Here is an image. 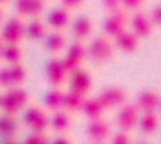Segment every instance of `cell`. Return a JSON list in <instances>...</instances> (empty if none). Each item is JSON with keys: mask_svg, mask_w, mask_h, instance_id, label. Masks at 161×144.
<instances>
[{"mask_svg": "<svg viewBox=\"0 0 161 144\" xmlns=\"http://www.w3.org/2000/svg\"><path fill=\"white\" fill-rule=\"evenodd\" d=\"M113 45L106 37H95L89 45L86 47V57L92 59V61L97 62V64H105L109 62L113 58Z\"/></svg>", "mask_w": 161, "mask_h": 144, "instance_id": "cell-1", "label": "cell"}, {"mask_svg": "<svg viewBox=\"0 0 161 144\" xmlns=\"http://www.w3.org/2000/svg\"><path fill=\"white\" fill-rule=\"evenodd\" d=\"M25 37L24 23L20 17H11L4 23L0 33V38L4 44H20Z\"/></svg>", "mask_w": 161, "mask_h": 144, "instance_id": "cell-2", "label": "cell"}, {"mask_svg": "<svg viewBox=\"0 0 161 144\" xmlns=\"http://www.w3.org/2000/svg\"><path fill=\"white\" fill-rule=\"evenodd\" d=\"M129 23V19L126 16L125 10L119 8V10H114L112 13H109V16L103 20V33L108 37H116L120 31H123L126 28Z\"/></svg>", "mask_w": 161, "mask_h": 144, "instance_id": "cell-3", "label": "cell"}, {"mask_svg": "<svg viewBox=\"0 0 161 144\" xmlns=\"http://www.w3.org/2000/svg\"><path fill=\"white\" fill-rule=\"evenodd\" d=\"M139 116H140V112H139V109L136 108V105L125 102L119 109L116 123H117V126H119L120 130L130 131L137 126Z\"/></svg>", "mask_w": 161, "mask_h": 144, "instance_id": "cell-4", "label": "cell"}, {"mask_svg": "<svg viewBox=\"0 0 161 144\" xmlns=\"http://www.w3.org/2000/svg\"><path fill=\"white\" fill-rule=\"evenodd\" d=\"M96 97L102 103L105 110L113 108H120L126 102V91L123 88H120V86H109V88L103 89Z\"/></svg>", "mask_w": 161, "mask_h": 144, "instance_id": "cell-5", "label": "cell"}, {"mask_svg": "<svg viewBox=\"0 0 161 144\" xmlns=\"http://www.w3.org/2000/svg\"><path fill=\"white\" fill-rule=\"evenodd\" d=\"M86 136L92 143H105L110 136L109 123L102 117L89 120V125L86 127Z\"/></svg>", "mask_w": 161, "mask_h": 144, "instance_id": "cell-6", "label": "cell"}, {"mask_svg": "<svg viewBox=\"0 0 161 144\" xmlns=\"http://www.w3.org/2000/svg\"><path fill=\"white\" fill-rule=\"evenodd\" d=\"M45 76L53 88H59L65 82L68 74L62 67V62L59 58H53L45 65Z\"/></svg>", "mask_w": 161, "mask_h": 144, "instance_id": "cell-7", "label": "cell"}, {"mask_svg": "<svg viewBox=\"0 0 161 144\" xmlns=\"http://www.w3.org/2000/svg\"><path fill=\"white\" fill-rule=\"evenodd\" d=\"M92 88V78L85 69L78 68L69 74V91L85 96Z\"/></svg>", "mask_w": 161, "mask_h": 144, "instance_id": "cell-8", "label": "cell"}, {"mask_svg": "<svg viewBox=\"0 0 161 144\" xmlns=\"http://www.w3.org/2000/svg\"><path fill=\"white\" fill-rule=\"evenodd\" d=\"M14 7L19 17H38L45 8V0H16Z\"/></svg>", "mask_w": 161, "mask_h": 144, "instance_id": "cell-9", "label": "cell"}, {"mask_svg": "<svg viewBox=\"0 0 161 144\" xmlns=\"http://www.w3.org/2000/svg\"><path fill=\"white\" fill-rule=\"evenodd\" d=\"M114 38V44L116 47L122 51L123 54H133L139 50V44H140V38L133 33V31L129 30H123L117 34Z\"/></svg>", "mask_w": 161, "mask_h": 144, "instance_id": "cell-10", "label": "cell"}, {"mask_svg": "<svg viewBox=\"0 0 161 144\" xmlns=\"http://www.w3.org/2000/svg\"><path fill=\"white\" fill-rule=\"evenodd\" d=\"M131 31L136 34L139 38H148L153 33V25H151L148 16L143 11H136L133 17L130 19Z\"/></svg>", "mask_w": 161, "mask_h": 144, "instance_id": "cell-11", "label": "cell"}, {"mask_svg": "<svg viewBox=\"0 0 161 144\" xmlns=\"http://www.w3.org/2000/svg\"><path fill=\"white\" fill-rule=\"evenodd\" d=\"M69 13H71V10H68V8L64 7V6L53 8L47 16V24L55 31L64 30L71 21Z\"/></svg>", "mask_w": 161, "mask_h": 144, "instance_id": "cell-12", "label": "cell"}, {"mask_svg": "<svg viewBox=\"0 0 161 144\" xmlns=\"http://www.w3.org/2000/svg\"><path fill=\"white\" fill-rule=\"evenodd\" d=\"M136 108L139 112H157L160 108V96L156 91H143L139 93L136 99Z\"/></svg>", "mask_w": 161, "mask_h": 144, "instance_id": "cell-13", "label": "cell"}, {"mask_svg": "<svg viewBox=\"0 0 161 144\" xmlns=\"http://www.w3.org/2000/svg\"><path fill=\"white\" fill-rule=\"evenodd\" d=\"M79 110L82 112L89 120L99 119V117H102L103 113H105V108L102 106V103L99 102V99H97L96 96L95 97H85Z\"/></svg>", "mask_w": 161, "mask_h": 144, "instance_id": "cell-14", "label": "cell"}, {"mask_svg": "<svg viewBox=\"0 0 161 144\" xmlns=\"http://www.w3.org/2000/svg\"><path fill=\"white\" fill-rule=\"evenodd\" d=\"M42 41H44V48L51 54L61 53L65 48V45H67V40H65L64 34L55 30L50 34H45Z\"/></svg>", "mask_w": 161, "mask_h": 144, "instance_id": "cell-15", "label": "cell"}, {"mask_svg": "<svg viewBox=\"0 0 161 144\" xmlns=\"http://www.w3.org/2000/svg\"><path fill=\"white\" fill-rule=\"evenodd\" d=\"M137 125H139L140 130H142L146 136L154 134L157 130H158V125H160L157 112H146V113H142L139 116Z\"/></svg>", "mask_w": 161, "mask_h": 144, "instance_id": "cell-16", "label": "cell"}, {"mask_svg": "<svg viewBox=\"0 0 161 144\" xmlns=\"http://www.w3.org/2000/svg\"><path fill=\"white\" fill-rule=\"evenodd\" d=\"M92 33V20L88 16H79L72 23V34L75 40H85Z\"/></svg>", "mask_w": 161, "mask_h": 144, "instance_id": "cell-17", "label": "cell"}, {"mask_svg": "<svg viewBox=\"0 0 161 144\" xmlns=\"http://www.w3.org/2000/svg\"><path fill=\"white\" fill-rule=\"evenodd\" d=\"M0 109L3 110L4 114H11L16 116L20 110L23 109V106L19 103V100L16 99V96L13 95L11 89L8 88V91L4 95H2V100H0Z\"/></svg>", "mask_w": 161, "mask_h": 144, "instance_id": "cell-18", "label": "cell"}, {"mask_svg": "<svg viewBox=\"0 0 161 144\" xmlns=\"http://www.w3.org/2000/svg\"><path fill=\"white\" fill-rule=\"evenodd\" d=\"M44 105H45V108L51 112L61 110L62 105H64V92L59 88H53L50 92L45 93Z\"/></svg>", "mask_w": 161, "mask_h": 144, "instance_id": "cell-19", "label": "cell"}, {"mask_svg": "<svg viewBox=\"0 0 161 144\" xmlns=\"http://www.w3.org/2000/svg\"><path fill=\"white\" fill-rule=\"evenodd\" d=\"M24 33L31 41H40L45 36V24L38 17H33V20L24 25Z\"/></svg>", "mask_w": 161, "mask_h": 144, "instance_id": "cell-20", "label": "cell"}, {"mask_svg": "<svg viewBox=\"0 0 161 144\" xmlns=\"http://www.w3.org/2000/svg\"><path fill=\"white\" fill-rule=\"evenodd\" d=\"M50 126L57 133H64V131H67L71 126V119H69V116H68V112L67 110L64 112L62 109L54 112L53 117L50 119Z\"/></svg>", "mask_w": 161, "mask_h": 144, "instance_id": "cell-21", "label": "cell"}, {"mask_svg": "<svg viewBox=\"0 0 161 144\" xmlns=\"http://www.w3.org/2000/svg\"><path fill=\"white\" fill-rule=\"evenodd\" d=\"M17 131V123L16 117L11 114H4L0 116V136L3 139H13Z\"/></svg>", "mask_w": 161, "mask_h": 144, "instance_id": "cell-22", "label": "cell"}, {"mask_svg": "<svg viewBox=\"0 0 161 144\" xmlns=\"http://www.w3.org/2000/svg\"><path fill=\"white\" fill-rule=\"evenodd\" d=\"M23 53L21 48L19 47V44H4L2 51V61H4L6 64H17L21 62Z\"/></svg>", "mask_w": 161, "mask_h": 144, "instance_id": "cell-23", "label": "cell"}, {"mask_svg": "<svg viewBox=\"0 0 161 144\" xmlns=\"http://www.w3.org/2000/svg\"><path fill=\"white\" fill-rule=\"evenodd\" d=\"M85 99L83 95H79L74 91H68L67 93H64V105L62 109H65L67 112H78L82 106V102Z\"/></svg>", "mask_w": 161, "mask_h": 144, "instance_id": "cell-24", "label": "cell"}, {"mask_svg": "<svg viewBox=\"0 0 161 144\" xmlns=\"http://www.w3.org/2000/svg\"><path fill=\"white\" fill-rule=\"evenodd\" d=\"M8 72H10V78H11L13 86L23 85L25 78H27V71H25V68L21 65V62L8 65Z\"/></svg>", "mask_w": 161, "mask_h": 144, "instance_id": "cell-25", "label": "cell"}, {"mask_svg": "<svg viewBox=\"0 0 161 144\" xmlns=\"http://www.w3.org/2000/svg\"><path fill=\"white\" fill-rule=\"evenodd\" d=\"M67 55L71 57V58H74V59H76V61H79L80 64H82L86 58V47L82 44V41L76 40V41H74L72 44L68 47Z\"/></svg>", "mask_w": 161, "mask_h": 144, "instance_id": "cell-26", "label": "cell"}, {"mask_svg": "<svg viewBox=\"0 0 161 144\" xmlns=\"http://www.w3.org/2000/svg\"><path fill=\"white\" fill-rule=\"evenodd\" d=\"M48 126H50V119H48V116L45 114V112H42L28 129H31V131H40V133H41V131L47 130Z\"/></svg>", "mask_w": 161, "mask_h": 144, "instance_id": "cell-27", "label": "cell"}, {"mask_svg": "<svg viewBox=\"0 0 161 144\" xmlns=\"http://www.w3.org/2000/svg\"><path fill=\"white\" fill-rule=\"evenodd\" d=\"M41 113H42V110L40 108H37V106H31V108H28L27 110L24 112V116H23V123H24L27 127H30V126L34 123V120H36Z\"/></svg>", "mask_w": 161, "mask_h": 144, "instance_id": "cell-28", "label": "cell"}, {"mask_svg": "<svg viewBox=\"0 0 161 144\" xmlns=\"http://www.w3.org/2000/svg\"><path fill=\"white\" fill-rule=\"evenodd\" d=\"M25 144H45L48 143V136L45 134V131H33L27 139L24 140Z\"/></svg>", "mask_w": 161, "mask_h": 144, "instance_id": "cell-29", "label": "cell"}, {"mask_svg": "<svg viewBox=\"0 0 161 144\" xmlns=\"http://www.w3.org/2000/svg\"><path fill=\"white\" fill-rule=\"evenodd\" d=\"M61 62H62V67H64V69L67 71L68 75H69L71 72H74L75 69H78V68L82 67V64H80L79 61H76V59L71 58V57H68V55H65L64 58L61 59Z\"/></svg>", "mask_w": 161, "mask_h": 144, "instance_id": "cell-30", "label": "cell"}, {"mask_svg": "<svg viewBox=\"0 0 161 144\" xmlns=\"http://www.w3.org/2000/svg\"><path fill=\"white\" fill-rule=\"evenodd\" d=\"M13 86L11 83V78H10V72H8V67L0 68V88L8 89Z\"/></svg>", "mask_w": 161, "mask_h": 144, "instance_id": "cell-31", "label": "cell"}, {"mask_svg": "<svg viewBox=\"0 0 161 144\" xmlns=\"http://www.w3.org/2000/svg\"><path fill=\"white\" fill-rule=\"evenodd\" d=\"M131 141V137L129 134V131L126 130H120L119 133H116L112 137V143L113 144H129Z\"/></svg>", "mask_w": 161, "mask_h": 144, "instance_id": "cell-32", "label": "cell"}, {"mask_svg": "<svg viewBox=\"0 0 161 144\" xmlns=\"http://www.w3.org/2000/svg\"><path fill=\"white\" fill-rule=\"evenodd\" d=\"M148 20H150L153 27H160V24H161V7L160 6H156V7L151 8Z\"/></svg>", "mask_w": 161, "mask_h": 144, "instance_id": "cell-33", "label": "cell"}, {"mask_svg": "<svg viewBox=\"0 0 161 144\" xmlns=\"http://www.w3.org/2000/svg\"><path fill=\"white\" fill-rule=\"evenodd\" d=\"M143 2H144V0H120V4H122L123 10L136 11L142 7Z\"/></svg>", "mask_w": 161, "mask_h": 144, "instance_id": "cell-34", "label": "cell"}, {"mask_svg": "<svg viewBox=\"0 0 161 144\" xmlns=\"http://www.w3.org/2000/svg\"><path fill=\"white\" fill-rule=\"evenodd\" d=\"M100 3H102L103 10H106L108 13H112V11H114V10H119V8L122 7L120 0H100Z\"/></svg>", "mask_w": 161, "mask_h": 144, "instance_id": "cell-35", "label": "cell"}, {"mask_svg": "<svg viewBox=\"0 0 161 144\" xmlns=\"http://www.w3.org/2000/svg\"><path fill=\"white\" fill-rule=\"evenodd\" d=\"M61 3L64 7L68 8V10H75V8H78L82 6L83 0H61Z\"/></svg>", "mask_w": 161, "mask_h": 144, "instance_id": "cell-36", "label": "cell"}, {"mask_svg": "<svg viewBox=\"0 0 161 144\" xmlns=\"http://www.w3.org/2000/svg\"><path fill=\"white\" fill-rule=\"evenodd\" d=\"M53 143H54V144H69L71 140L68 139L67 136H62V134L59 133V136H57L55 139L53 140Z\"/></svg>", "mask_w": 161, "mask_h": 144, "instance_id": "cell-37", "label": "cell"}, {"mask_svg": "<svg viewBox=\"0 0 161 144\" xmlns=\"http://www.w3.org/2000/svg\"><path fill=\"white\" fill-rule=\"evenodd\" d=\"M3 45H4V42L2 41V38H0V61H2V51H3Z\"/></svg>", "mask_w": 161, "mask_h": 144, "instance_id": "cell-38", "label": "cell"}, {"mask_svg": "<svg viewBox=\"0 0 161 144\" xmlns=\"http://www.w3.org/2000/svg\"><path fill=\"white\" fill-rule=\"evenodd\" d=\"M2 20H3V10H2V7H0V24H2Z\"/></svg>", "mask_w": 161, "mask_h": 144, "instance_id": "cell-39", "label": "cell"}, {"mask_svg": "<svg viewBox=\"0 0 161 144\" xmlns=\"http://www.w3.org/2000/svg\"><path fill=\"white\" fill-rule=\"evenodd\" d=\"M10 0H0V4H6V3H8Z\"/></svg>", "mask_w": 161, "mask_h": 144, "instance_id": "cell-40", "label": "cell"}, {"mask_svg": "<svg viewBox=\"0 0 161 144\" xmlns=\"http://www.w3.org/2000/svg\"><path fill=\"white\" fill-rule=\"evenodd\" d=\"M0 100H2V95H0Z\"/></svg>", "mask_w": 161, "mask_h": 144, "instance_id": "cell-41", "label": "cell"}]
</instances>
